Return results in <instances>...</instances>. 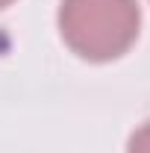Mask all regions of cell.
<instances>
[{
  "mask_svg": "<svg viewBox=\"0 0 150 153\" xmlns=\"http://www.w3.org/2000/svg\"><path fill=\"white\" fill-rule=\"evenodd\" d=\"M9 3H12V0H0V9H3V6H9Z\"/></svg>",
  "mask_w": 150,
  "mask_h": 153,
  "instance_id": "obj_3",
  "label": "cell"
},
{
  "mask_svg": "<svg viewBox=\"0 0 150 153\" xmlns=\"http://www.w3.org/2000/svg\"><path fill=\"white\" fill-rule=\"evenodd\" d=\"M127 153H150V121H147V124H141V127L132 133Z\"/></svg>",
  "mask_w": 150,
  "mask_h": 153,
  "instance_id": "obj_2",
  "label": "cell"
},
{
  "mask_svg": "<svg viewBox=\"0 0 150 153\" xmlns=\"http://www.w3.org/2000/svg\"><path fill=\"white\" fill-rule=\"evenodd\" d=\"M141 12L135 0H62L59 30L65 44L88 62H109L132 47Z\"/></svg>",
  "mask_w": 150,
  "mask_h": 153,
  "instance_id": "obj_1",
  "label": "cell"
}]
</instances>
